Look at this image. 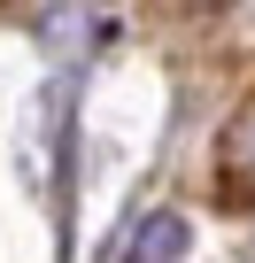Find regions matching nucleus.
Listing matches in <instances>:
<instances>
[{"label":"nucleus","instance_id":"f03ea898","mask_svg":"<svg viewBox=\"0 0 255 263\" xmlns=\"http://www.w3.org/2000/svg\"><path fill=\"white\" fill-rule=\"evenodd\" d=\"M217 155H224V186H232L240 201H255V101L224 124V147H217Z\"/></svg>","mask_w":255,"mask_h":263},{"label":"nucleus","instance_id":"f257e3e1","mask_svg":"<svg viewBox=\"0 0 255 263\" xmlns=\"http://www.w3.org/2000/svg\"><path fill=\"white\" fill-rule=\"evenodd\" d=\"M193 248V232H186V217H170V209H155V217H140L132 232L116 240V255L108 263H178Z\"/></svg>","mask_w":255,"mask_h":263}]
</instances>
